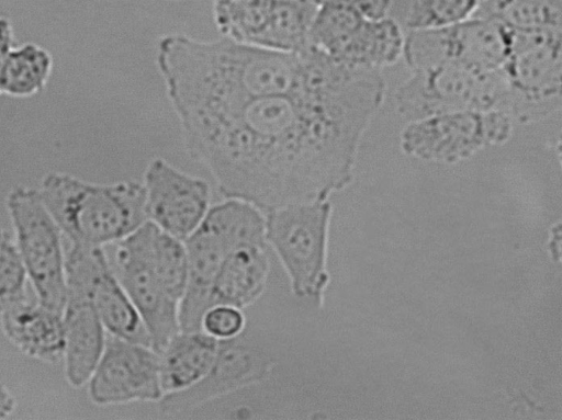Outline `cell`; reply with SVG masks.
Listing matches in <instances>:
<instances>
[{
  "label": "cell",
  "mask_w": 562,
  "mask_h": 420,
  "mask_svg": "<svg viewBox=\"0 0 562 420\" xmlns=\"http://www.w3.org/2000/svg\"><path fill=\"white\" fill-rule=\"evenodd\" d=\"M169 1H184V0H169Z\"/></svg>",
  "instance_id": "4dcf8cb0"
},
{
  "label": "cell",
  "mask_w": 562,
  "mask_h": 420,
  "mask_svg": "<svg viewBox=\"0 0 562 420\" xmlns=\"http://www.w3.org/2000/svg\"><path fill=\"white\" fill-rule=\"evenodd\" d=\"M318 7L292 0H274L268 25L257 46L278 52H297L307 43Z\"/></svg>",
  "instance_id": "44dd1931"
},
{
  "label": "cell",
  "mask_w": 562,
  "mask_h": 420,
  "mask_svg": "<svg viewBox=\"0 0 562 420\" xmlns=\"http://www.w3.org/2000/svg\"><path fill=\"white\" fill-rule=\"evenodd\" d=\"M404 42L405 32L394 19H363L328 55L351 67L382 71L403 57Z\"/></svg>",
  "instance_id": "e0dca14e"
},
{
  "label": "cell",
  "mask_w": 562,
  "mask_h": 420,
  "mask_svg": "<svg viewBox=\"0 0 562 420\" xmlns=\"http://www.w3.org/2000/svg\"><path fill=\"white\" fill-rule=\"evenodd\" d=\"M16 409L13 394L0 382V419L8 418Z\"/></svg>",
  "instance_id": "f1b7e54d"
},
{
  "label": "cell",
  "mask_w": 562,
  "mask_h": 420,
  "mask_svg": "<svg viewBox=\"0 0 562 420\" xmlns=\"http://www.w3.org/2000/svg\"><path fill=\"white\" fill-rule=\"evenodd\" d=\"M37 190L69 243L112 245L148 220L145 190L136 181L101 184L49 172Z\"/></svg>",
  "instance_id": "7a4b0ae2"
},
{
  "label": "cell",
  "mask_w": 562,
  "mask_h": 420,
  "mask_svg": "<svg viewBox=\"0 0 562 420\" xmlns=\"http://www.w3.org/2000/svg\"><path fill=\"white\" fill-rule=\"evenodd\" d=\"M0 322L5 338L24 355L49 364L63 360L61 313L25 299L0 313Z\"/></svg>",
  "instance_id": "9a60e30c"
},
{
  "label": "cell",
  "mask_w": 562,
  "mask_h": 420,
  "mask_svg": "<svg viewBox=\"0 0 562 420\" xmlns=\"http://www.w3.org/2000/svg\"><path fill=\"white\" fill-rule=\"evenodd\" d=\"M505 88L501 70L483 71L452 65L411 70L394 93L396 113L414 121L454 111L503 112Z\"/></svg>",
  "instance_id": "8992f818"
},
{
  "label": "cell",
  "mask_w": 562,
  "mask_h": 420,
  "mask_svg": "<svg viewBox=\"0 0 562 420\" xmlns=\"http://www.w3.org/2000/svg\"><path fill=\"white\" fill-rule=\"evenodd\" d=\"M499 70L503 112L514 123H538L560 111L562 26L512 31L509 53Z\"/></svg>",
  "instance_id": "3957f363"
},
{
  "label": "cell",
  "mask_w": 562,
  "mask_h": 420,
  "mask_svg": "<svg viewBox=\"0 0 562 420\" xmlns=\"http://www.w3.org/2000/svg\"><path fill=\"white\" fill-rule=\"evenodd\" d=\"M292 1H299L304 3H310L319 7L324 0H292Z\"/></svg>",
  "instance_id": "f546056e"
},
{
  "label": "cell",
  "mask_w": 562,
  "mask_h": 420,
  "mask_svg": "<svg viewBox=\"0 0 562 420\" xmlns=\"http://www.w3.org/2000/svg\"><path fill=\"white\" fill-rule=\"evenodd\" d=\"M272 360L259 348L241 340V334L222 340L214 363L193 386L165 394L158 401L164 415L191 410L214 398L248 387L266 379Z\"/></svg>",
  "instance_id": "4fadbf2b"
},
{
  "label": "cell",
  "mask_w": 562,
  "mask_h": 420,
  "mask_svg": "<svg viewBox=\"0 0 562 420\" xmlns=\"http://www.w3.org/2000/svg\"><path fill=\"white\" fill-rule=\"evenodd\" d=\"M512 31L490 19L431 30H406L403 57L409 70L434 65L492 71L507 58Z\"/></svg>",
  "instance_id": "ba28073f"
},
{
  "label": "cell",
  "mask_w": 562,
  "mask_h": 420,
  "mask_svg": "<svg viewBox=\"0 0 562 420\" xmlns=\"http://www.w3.org/2000/svg\"><path fill=\"white\" fill-rule=\"evenodd\" d=\"M65 273L67 290L77 291L90 300L109 334L151 347L148 332L103 247L69 243L65 249Z\"/></svg>",
  "instance_id": "9c48e42d"
},
{
  "label": "cell",
  "mask_w": 562,
  "mask_h": 420,
  "mask_svg": "<svg viewBox=\"0 0 562 420\" xmlns=\"http://www.w3.org/2000/svg\"><path fill=\"white\" fill-rule=\"evenodd\" d=\"M476 18L490 19L510 31L562 26V0H484Z\"/></svg>",
  "instance_id": "603a6c76"
},
{
  "label": "cell",
  "mask_w": 562,
  "mask_h": 420,
  "mask_svg": "<svg viewBox=\"0 0 562 420\" xmlns=\"http://www.w3.org/2000/svg\"><path fill=\"white\" fill-rule=\"evenodd\" d=\"M188 258V279L179 303L180 331L202 330L210 293L218 268L229 253L211 232L199 226L183 240Z\"/></svg>",
  "instance_id": "2e32d148"
},
{
  "label": "cell",
  "mask_w": 562,
  "mask_h": 420,
  "mask_svg": "<svg viewBox=\"0 0 562 420\" xmlns=\"http://www.w3.org/2000/svg\"><path fill=\"white\" fill-rule=\"evenodd\" d=\"M331 206L327 200L266 212L265 239L279 258L299 298L321 302L327 284L326 243Z\"/></svg>",
  "instance_id": "277c9868"
},
{
  "label": "cell",
  "mask_w": 562,
  "mask_h": 420,
  "mask_svg": "<svg viewBox=\"0 0 562 420\" xmlns=\"http://www.w3.org/2000/svg\"><path fill=\"white\" fill-rule=\"evenodd\" d=\"M266 247H241L222 261L212 284L209 307L229 305L244 309L256 302L269 276Z\"/></svg>",
  "instance_id": "ac0fdd59"
},
{
  "label": "cell",
  "mask_w": 562,
  "mask_h": 420,
  "mask_svg": "<svg viewBox=\"0 0 562 420\" xmlns=\"http://www.w3.org/2000/svg\"><path fill=\"white\" fill-rule=\"evenodd\" d=\"M63 323L65 378L71 387L80 388L88 383L101 357L106 331L90 300L72 290H67Z\"/></svg>",
  "instance_id": "5bb4252c"
},
{
  "label": "cell",
  "mask_w": 562,
  "mask_h": 420,
  "mask_svg": "<svg viewBox=\"0 0 562 420\" xmlns=\"http://www.w3.org/2000/svg\"><path fill=\"white\" fill-rule=\"evenodd\" d=\"M14 240L36 300L55 311L67 299L63 232L37 189L16 186L5 198Z\"/></svg>",
  "instance_id": "5b68a950"
},
{
  "label": "cell",
  "mask_w": 562,
  "mask_h": 420,
  "mask_svg": "<svg viewBox=\"0 0 562 420\" xmlns=\"http://www.w3.org/2000/svg\"><path fill=\"white\" fill-rule=\"evenodd\" d=\"M199 226L214 235L229 252L241 247H267L265 214L245 200L228 197L210 207Z\"/></svg>",
  "instance_id": "ffe728a7"
},
{
  "label": "cell",
  "mask_w": 562,
  "mask_h": 420,
  "mask_svg": "<svg viewBox=\"0 0 562 420\" xmlns=\"http://www.w3.org/2000/svg\"><path fill=\"white\" fill-rule=\"evenodd\" d=\"M484 0H413L408 7L406 30L451 26L474 16Z\"/></svg>",
  "instance_id": "d4e9b609"
},
{
  "label": "cell",
  "mask_w": 562,
  "mask_h": 420,
  "mask_svg": "<svg viewBox=\"0 0 562 420\" xmlns=\"http://www.w3.org/2000/svg\"><path fill=\"white\" fill-rule=\"evenodd\" d=\"M52 69L48 53L34 44L9 52L0 66V92L31 95L45 84Z\"/></svg>",
  "instance_id": "cb8c5ba5"
},
{
  "label": "cell",
  "mask_w": 562,
  "mask_h": 420,
  "mask_svg": "<svg viewBox=\"0 0 562 420\" xmlns=\"http://www.w3.org/2000/svg\"><path fill=\"white\" fill-rule=\"evenodd\" d=\"M112 245L111 268L137 310L151 348L160 353L180 331L179 302L168 294L133 232Z\"/></svg>",
  "instance_id": "8fae6325"
},
{
  "label": "cell",
  "mask_w": 562,
  "mask_h": 420,
  "mask_svg": "<svg viewBox=\"0 0 562 420\" xmlns=\"http://www.w3.org/2000/svg\"><path fill=\"white\" fill-rule=\"evenodd\" d=\"M514 121L499 110L454 111L408 121L398 136L406 156L443 164H453L481 150L506 144Z\"/></svg>",
  "instance_id": "52a82bcc"
},
{
  "label": "cell",
  "mask_w": 562,
  "mask_h": 420,
  "mask_svg": "<svg viewBox=\"0 0 562 420\" xmlns=\"http://www.w3.org/2000/svg\"><path fill=\"white\" fill-rule=\"evenodd\" d=\"M274 0H213L214 24L222 37L257 46Z\"/></svg>",
  "instance_id": "7402d4cb"
},
{
  "label": "cell",
  "mask_w": 562,
  "mask_h": 420,
  "mask_svg": "<svg viewBox=\"0 0 562 420\" xmlns=\"http://www.w3.org/2000/svg\"><path fill=\"white\" fill-rule=\"evenodd\" d=\"M87 384L88 396L98 406L159 401L164 396L159 353L110 334Z\"/></svg>",
  "instance_id": "30bf717a"
},
{
  "label": "cell",
  "mask_w": 562,
  "mask_h": 420,
  "mask_svg": "<svg viewBox=\"0 0 562 420\" xmlns=\"http://www.w3.org/2000/svg\"><path fill=\"white\" fill-rule=\"evenodd\" d=\"M220 342L203 330L179 331L172 337L159 353L164 395L196 384L214 363Z\"/></svg>",
  "instance_id": "d6986e66"
},
{
  "label": "cell",
  "mask_w": 562,
  "mask_h": 420,
  "mask_svg": "<svg viewBox=\"0 0 562 420\" xmlns=\"http://www.w3.org/2000/svg\"><path fill=\"white\" fill-rule=\"evenodd\" d=\"M244 327L243 310L229 305L209 307L201 321L202 330L221 341L240 336Z\"/></svg>",
  "instance_id": "4316f807"
},
{
  "label": "cell",
  "mask_w": 562,
  "mask_h": 420,
  "mask_svg": "<svg viewBox=\"0 0 562 420\" xmlns=\"http://www.w3.org/2000/svg\"><path fill=\"white\" fill-rule=\"evenodd\" d=\"M303 54L297 82L178 118L188 154L210 171L226 198L245 200L266 213L327 200L350 183L385 86L310 44Z\"/></svg>",
  "instance_id": "6da1fadb"
},
{
  "label": "cell",
  "mask_w": 562,
  "mask_h": 420,
  "mask_svg": "<svg viewBox=\"0 0 562 420\" xmlns=\"http://www.w3.org/2000/svg\"><path fill=\"white\" fill-rule=\"evenodd\" d=\"M323 2L350 8L361 16L370 20H379L389 16L392 8V0H324Z\"/></svg>",
  "instance_id": "83f0119b"
},
{
  "label": "cell",
  "mask_w": 562,
  "mask_h": 420,
  "mask_svg": "<svg viewBox=\"0 0 562 420\" xmlns=\"http://www.w3.org/2000/svg\"><path fill=\"white\" fill-rule=\"evenodd\" d=\"M143 186L148 220L182 241L199 227L210 208L209 183L164 158L148 161Z\"/></svg>",
  "instance_id": "7c38bea8"
},
{
  "label": "cell",
  "mask_w": 562,
  "mask_h": 420,
  "mask_svg": "<svg viewBox=\"0 0 562 420\" xmlns=\"http://www.w3.org/2000/svg\"><path fill=\"white\" fill-rule=\"evenodd\" d=\"M27 281L15 240L0 227V313L27 299Z\"/></svg>",
  "instance_id": "484cf974"
}]
</instances>
